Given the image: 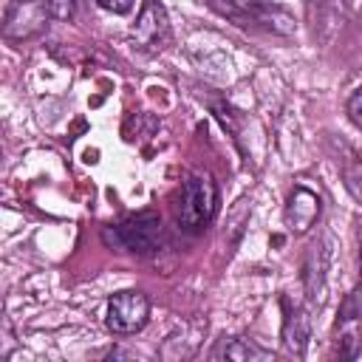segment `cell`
Segmentation results:
<instances>
[{"instance_id":"cell-5","label":"cell","mask_w":362,"mask_h":362,"mask_svg":"<svg viewBox=\"0 0 362 362\" xmlns=\"http://www.w3.org/2000/svg\"><path fill=\"white\" fill-rule=\"evenodd\" d=\"M48 0H14L6 11V40H28L48 25Z\"/></svg>"},{"instance_id":"cell-14","label":"cell","mask_w":362,"mask_h":362,"mask_svg":"<svg viewBox=\"0 0 362 362\" xmlns=\"http://www.w3.org/2000/svg\"><path fill=\"white\" fill-rule=\"evenodd\" d=\"M348 116H351V122L356 127H362V88H356L351 93V99H348Z\"/></svg>"},{"instance_id":"cell-4","label":"cell","mask_w":362,"mask_h":362,"mask_svg":"<svg viewBox=\"0 0 362 362\" xmlns=\"http://www.w3.org/2000/svg\"><path fill=\"white\" fill-rule=\"evenodd\" d=\"M130 40L136 42V48L141 51H158L167 45L170 40V17L167 8L158 0H144L133 28H130Z\"/></svg>"},{"instance_id":"cell-12","label":"cell","mask_w":362,"mask_h":362,"mask_svg":"<svg viewBox=\"0 0 362 362\" xmlns=\"http://www.w3.org/2000/svg\"><path fill=\"white\" fill-rule=\"evenodd\" d=\"M74 11H76V0H48V14H51V20L65 23V20L74 17Z\"/></svg>"},{"instance_id":"cell-16","label":"cell","mask_w":362,"mask_h":362,"mask_svg":"<svg viewBox=\"0 0 362 362\" xmlns=\"http://www.w3.org/2000/svg\"><path fill=\"white\" fill-rule=\"evenodd\" d=\"M359 280H362V246H359Z\"/></svg>"},{"instance_id":"cell-9","label":"cell","mask_w":362,"mask_h":362,"mask_svg":"<svg viewBox=\"0 0 362 362\" xmlns=\"http://www.w3.org/2000/svg\"><path fill=\"white\" fill-rule=\"evenodd\" d=\"M212 359H229V362H272L274 354L260 348L257 342L246 339V337H229L221 339L212 351Z\"/></svg>"},{"instance_id":"cell-3","label":"cell","mask_w":362,"mask_h":362,"mask_svg":"<svg viewBox=\"0 0 362 362\" xmlns=\"http://www.w3.org/2000/svg\"><path fill=\"white\" fill-rule=\"evenodd\" d=\"M150 320V300L147 294L136 291V288H127V291H119L107 300V311H105V325L119 334V337H130V334H139Z\"/></svg>"},{"instance_id":"cell-15","label":"cell","mask_w":362,"mask_h":362,"mask_svg":"<svg viewBox=\"0 0 362 362\" xmlns=\"http://www.w3.org/2000/svg\"><path fill=\"white\" fill-rule=\"evenodd\" d=\"M105 11H113V14H127L133 8V0H96Z\"/></svg>"},{"instance_id":"cell-11","label":"cell","mask_w":362,"mask_h":362,"mask_svg":"<svg viewBox=\"0 0 362 362\" xmlns=\"http://www.w3.org/2000/svg\"><path fill=\"white\" fill-rule=\"evenodd\" d=\"M342 175H345V187H348V192H351L356 201H362V161H351V164H345V167H342Z\"/></svg>"},{"instance_id":"cell-17","label":"cell","mask_w":362,"mask_h":362,"mask_svg":"<svg viewBox=\"0 0 362 362\" xmlns=\"http://www.w3.org/2000/svg\"><path fill=\"white\" fill-rule=\"evenodd\" d=\"M359 23H362V11H359Z\"/></svg>"},{"instance_id":"cell-8","label":"cell","mask_w":362,"mask_h":362,"mask_svg":"<svg viewBox=\"0 0 362 362\" xmlns=\"http://www.w3.org/2000/svg\"><path fill=\"white\" fill-rule=\"evenodd\" d=\"M286 317H283V348L291 356H305L308 339H311V320L308 311L300 305H288V300H283Z\"/></svg>"},{"instance_id":"cell-6","label":"cell","mask_w":362,"mask_h":362,"mask_svg":"<svg viewBox=\"0 0 362 362\" xmlns=\"http://www.w3.org/2000/svg\"><path fill=\"white\" fill-rule=\"evenodd\" d=\"M320 209H322L320 195H317L314 189H308V187L300 184V187L291 189V195H288V201H286V226H288L294 235H305V232L317 223Z\"/></svg>"},{"instance_id":"cell-7","label":"cell","mask_w":362,"mask_h":362,"mask_svg":"<svg viewBox=\"0 0 362 362\" xmlns=\"http://www.w3.org/2000/svg\"><path fill=\"white\" fill-rule=\"evenodd\" d=\"M328 257H331L328 240L314 243V246L308 249V257H305V274H303V283H305L308 303L317 305V308L325 303V272H328Z\"/></svg>"},{"instance_id":"cell-13","label":"cell","mask_w":362,"mask_h":362,"mask_svg":"<svg viewBox=\"0 0 362 362\" xmlns=\"http://www.w3.org/2000/svg\"><path fill=\"white\" fill-rule=\"evenodd\" d=\"M359 351H362V339H359V334H356L354 328H351V331H345V334L339 337V356L354 359Z\"/></svg>"},{"instance_id":"cell-10","label":"cell","mask_w":362,"mask_h":362,"mask_svg":"<svg viewBox=\"0 0 362 362\" xmlns=\"http://www.w3.org/2000/svg\"><path fill=\"white\" fill-rule=\"evenodd\" d=\"M356 320H362V280H359V286L351 288V294H345V300L339 305V322L342 325H351Z\"/></svg>"},{"instance_id":"cell-2","label":"cell","mask_w":362,"mask_h":362,"mask_svg":"<svg viewBox=\"0 0 362 362\" xmlns=\"http://www.w3.org/2000/svg\"><path fill=\"white\" fill-rule=\"evenodd\" d=\"M102 238L116 252H133V255H153L161 243V218L156 212H139L124 218L116 226H107Z\"/></svg>"},{"instance_id":"cell-1","label":"cell","mask_w":362,"mask_h":362,"mask_svg":"<svg viewBox=\"0 0 362 362\" xmlns=\"http://www.w3.org/2000/svg\"><path fill=\"white\" fill-rule=\"evenodd\" d=\"M215 212H218V184L212 181L209 173H192L181 187V198L175 209L178 229L187 235H198L212 223Z\"/></svg>"}]
</instances>
